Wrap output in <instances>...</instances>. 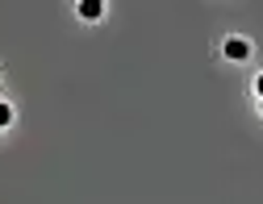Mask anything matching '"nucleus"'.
Returning <instances> with one entry per match:
<instances>
[{
  "label": "nucleus",
  "mask_w": 263,
  "mask_h": 204,
  "mask_svg": "<svg viewBox=\"0 0 263 204\" xmlns=\"http://www.w3.org/2000/svg\"><path fill=\"white\" fill-rule=\"evenodd\" d=\"M247 54H251V42H242V38H230V42H226V58L238 63V58H247Z\"/></svg>",
  "instance_id": "1"
},
{
  "label": "nucleus",
  "mask_w": 263,
  "mask_h": 204,
  "mask_svg": "<svg viewBox=\"0 0 263 204\" xmlns=\"http://www.w3.org/2000/svg\"><path fill=\"white\" fill-rule=\"evenodd\" d=\"M255 88H259V96H263V75H259V79H255Z\"/></svg>",
  "instance_id": "4"
},
{
  "label": "nucleus",
  "mask_w": 263,
  "mask_h": 204,
  "mask_svg": "<svg viewBox=\"0 0 263 204\" xmlns=\"http://www.w3.org/2000/svg\"><path fill=\"white\" fill-rule=\"evenodd\" d=\"M9 121H13V109H9V105H0V129H5Z\"/></svg>",
  "instance_id": "3"
},
{
  "label": "nucleus",
  "mask_w": 263,
  "mask_h": 204,
  "mask_svg": "<svg viewBox=\"0 0 263 204\" xmlns=\"http://www.w3.org/2000/svg\"><path fill=\"white\" fill-rule=\"evenodd\" d=\"M259 113H263V105H259Z\"/></svg>",
  "instance_id": "5"
},
{
  "label": "nucleus",
  "mask_w": 263,
  "mask_h": 204,
  "mask_svg": "<svg viewBox=\"0 0 263 204\" xmlns=\"http://www.w3.org/2000/svg\"><path fill=\"white\" fill-rule=\"evenodd\" d=\"M101 13H105V0H80V17L84 21H96Z\"/></svg>",
  "instance_id": "2"
}]
</instances>
